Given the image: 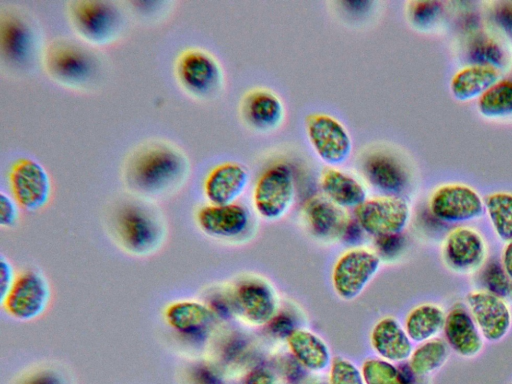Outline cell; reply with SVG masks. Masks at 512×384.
Listing matches in <instances>:
<instances>
[{"instance_id":"obj_43","label":"cell","mask_w":512,"mask_h":384,"mask_svg":"<svg viewBox=\"0 0 512 384\" xmlns=\"http://www.w3.org/2000/svg\"><path fill=\"white\" fill-rule=\"evenodd\" d=\"M24 384H64L54 372L43 371L30 377Z\"/></svg>"},{"instance_id":"obj_20","label":"cell","mask_w":512,"mask_h":384,"mask_svg":"<svg viewBox=\"0 0 512 384\" xmlns=\"http://www.w3.org/2000/svg\"><path fill=\"white\" fill-rule=\"evenodd\" d=\"M250 181L248 168L234 161L220 163L207 174L203 190L209 204L235 203L246 190Z\"/></svg>"},{"instance_id":"obj_42","label":"cell","mask_w":512,"mask_h":384,"mask_svg":"<svg viewBox=\"0 0 512 384\" xmlns=\"http://www.w3.org/2000/svg\"><path fill=\"white\" fill-rule=\"evenodd\" d=\"M245 384H277L274 375L265 370L258 369L253 371L246 379Z\"/></svg>"},{"instance_id":"obj_23","label":"cell","mask_w":512,"mask_h":384,"mask_svg":"<svg viewBox=\"0 0 512 384\" xmlns=\"http://www.w3.org/2000/svg\"><path fill=\"white\" fill-rule=\"evenodd\" d=\"M165 317L170 327L180 335L199 341L209 334L215 314L202 303L178 301L166 309Z\"/></svg>"},{"instance_id":"obj_33","label":"cell","mask_w":512,"mask_h":384,"mask_svg":"<svg viewBox=\"0 0 512 384\" xmlns=\"http://www.w3.org/2000/svg\"><path fill=\"white\" fill-rule=\"evenodd\" d=\"M469 56L473 64L498 68L504 63L502 47L494 39L485 35L474 39L469 49Z\"/></svg>"},{"instance_id":"obj_2","label":"cell","mask_w":512,"mask_h":384,"mask_svg":"<svg viewBox=\"0 0 512 384\" xmlns=\"http://www.w3.org/2000/svg\"><path fill=\"white\" fill-rule=\"evenodd\" d=\"M41 63L52 81L78 92L96 88L103 73V61L94 47L69 38L50 41L43 49Z\"/></svg>"},{"instance_id":"obj_32","label":"cell","mask_w":512,"mask_h":384,"mask_svg":"<svg viewBox=\"0 0 512 384\" xmlns=\"http://www.w3.org/2000/svg\"><path fill=\"white\" fill-rule=\"evenodd\" d=\"M478 110L487 118L512 114V82L499 80L478 98Z\"/></svg>"},{"instance_id":"obj_31","label":"cell","mask_w":512,"mask_h":384,"mask_svg":"<svg viewBox=\"0 0 512 384\" xmlns=\"http://www.w3.org/2000/svg\"><path fill=\"white\" fill-rule=\"evenodd\" d=\"M484 210L496 236L507 243L512 240V193L494 192L484 199Z\"/></svg>"},{"instance_id":"obj_6","label":"cell","mask_w":512,"mask_h":384,"mask_svg":"<svg viewBox=\"0 0 512 384\" xmlns=\"http://www.w3.org/2000/svg\"><path fill=\"white\" fill-rule=\"evenodd\" d=\"M175 78L182 90L198 101L216 98L224 87V73L209 51L190 47L181 51L174 64Z\"/></svg>"},{"instance_id":"obj_8","label":"cell","mask_w":512,"mask_h":384,"mask_svg":"<svg viewBox=\"0 0 512 384\" xmlns=\"http://www.w3.org/2000/svg\"><path fill=\"white\" fill-rule=\"evenodd\" d=\"M308 142L327 166L337 167L351 156L353 142L344 124L326 113H312L304 121Z\"/></svg>"},{"instance_id":"obj_28","label":"cell","mask_w":512,"mask_h":384,"mask_svg":"<svg viewBox=\"0 0 512 384\" xmlns=\"http://www.w3.org/2000/svg\"><path fill=\"white\" fill-rule=\"evenodd\" d=\"M446 312L434 303H422L412 308L405 317L404 328L413 343H422L443 332Z\"/></svg>"},{"instance_id":"obj_39","label":"cell","mask_w":512,"mask_h":384,"mask_svg":"<svg viewBox=\"0 0 512 384\" xmlns=\"http://www.w3.org/2000/svg\"><path fill=\"white\" fill-rule=\"evenodd\" d=\"M270 332L279 338H288L295 328L293 318L286 313H276L272 320L267 324Z\"/></svg>"},{"instance_id":"obj_41","label":"cell","mask_w":512,"mask_h":384,"mask_svg":"<svg viewBox=\"0 0 512 384\" xmlns=\"http://www.w3.org/2000/svg\"><path fill=\"white\" fill-rule=\"evenodd\" d=\"M496 24L508 35L512 36V2H501L493 13Z\"/></svg>"},{"instance_id":"obj_29","label":"cell","mask_w":512,"mask_h":384,"mask_svg":"<svg viewBox=\"0 0 512 384\" xmlns=\"http://www.w3.org/2000/svg\"><path fill=\"white\" fill-rule=\"evenodd\" d=\"M450 348L446 341L436 337L419 343L413 349L408 366L416 377H423L440 369L447 361Z\"/></svg>"},{"instance_id":"obj_14","label":"cell","mask_w":512,"mask_h":384,"mask_svg":"<svg viewBox=\"0 0 512 384\" xmlns=\"http://www.w3.org/2000/svg\"><path fill=\"white\" fill-rule=\"evenodd\" d=\"M465 303L484 340L496 343L506 337L512 326V312L503 297L473 290L467 293Z\"/></svg>"},{"instance_id":"obj_22","label":"cell","mask_w":512,"mask_h":384,"mask_svg":"<svg viewBox=\"0 0 512 384\" xmlns=\"http://www.w3.org/2000/svg\"><path fill=\"white\" fill-rule=\"evenodd\" d=\"M370 344L377 357L393 363L408 360L414 349L404 326L391 316L374 324L370 331Z\"/></svg>"},{"instance_id":"obj_12","label":"cell","mask_w":512,"mask_h":384,"mask_svg":"<svg viewBox=\"0 0 512 384\" xmlns=\"http://www.w3.org/2000/svg\"><path fill=\"white\" fill-rule=\"evenodd\" d=\"M431 214L446 223H463L479 218L484 200L472 187L451 183L438 187L429 200Z\"/></svg>"},{"instance_id":"obj_37","label":"cell","mask_w":512,"mask_h":384,"mask_svg":"<svg viewBox=\"0 0 512 384\" xmlns=\"http://www.w3.org/2000/svg\"><path fill=\"white\" fill-rule=\"evenodd\" d=\"M18 203L4 192L0 195V225L2 227L14 226L19 218Z\"/></svg>"},{"instance_id":"obj_27","label":"cell","mask_w":512,"mask_h":384,"mask_svg":"<svg viewBox=\"0 0 512 384\" xmlns=\"http://www.w3.org/2000/svg\"><path fill=\"white\" fill-rule=\"evenodd\" d=\"M498 68L471 64L459 70L451 79L450 91L455 99L468 101L480 97L499 81Z\"/></svg>"},{"instance_id":"obj_35","label":"cell","mask_w":512,"mask_h":384,"mask_svg":"<svg viewBox=\"0 0 512 384\" xmlns=\"http://www.w3.org/2000/svg\"><path fill=\"white\" fill-rule=\"evenodd\" d=\"M329 368L328 384H365L361 369L349 359L335 357Z\"/></svg>"},{"instance_id":"obj_44","label":"cell","mask_w":512,"mask_h":384,"mask_svg":"<svg viewBox=\"0 0 512 384\" xmlns=\"http://www.w3.org/2000/svg\"><path fill=\"white\" fill-rule=\"evenodd\" d=\"M501 266L512 281V240L505 244L501 253Z\"/></svg>"},{"instance_id":"obj_13","label":"cell","mask_w":512,"mask_h":384,"mask_svg":"<svg viewBox=\"0 0 512 384\" xmlns=\"http://www.w3.org/2000/svg\"><path fill=\"white\" fill-rule=\"evenodd\" d=\"M49 300L50 288L45 277L37 271L28 270L17 276L1 305L14 319L30 321L43 314Z\"/></svg>"},{"instance_id":"obj_11","label":"cell","mask_w":512,"mask_h":384,"mask_svg":"<svg viewBox=\"0 0 512 384\" xmlns=\"http://www.w3.org/2000/svg\"><path fill=\"white\" fill-rule=\"evenodd\" d=\"M9 183L13 198L26 211L44 208L51 197L52 184L46 169L31 158L18 159L11 167Z\"/></svg>"},{"instance_id":"obj_18","label":"cell","mask_w":512,"mask_h":384,"mask_svg":"<svg viewBox=\"0 0 512 384\" xmlns=\"http://www.w3.org/2000/svg\"><path fill=\"white\" fill-rule=\"evenodd\" d=\"M236 311L251 325H267L277 313V299L272 287L261 279H246L234 292Z\"/></svg>"},{"instance_id":"obj_45","label":"cell","mask_w":512,"mask_h":384,"mask_svg":"<svg viewBox=\"0 0 512 384\" xmlns=\"http://www.w3.org/2000/svg\"><path fill=\"white\" fill-rule=\"evenodd\" d=\"M509 384H512V381Z\"/></svg>"},{"instance_id":"obj_38","label":"cell","mask_w":512,"mask_h":384,"mask_svg":"<svg viewBox=\"0 0 512 384\" xmlns=\"http://www.w3.org/2000/svg\"><path fill=\"white\" fill-rule=\"evenodd\" d=\"M375 240V245L379 253L378 256H396L404 245L402 234L376 237Z\"/></svg>"},{"instance_id":"obj_30","label":"cell","mask_w":512,"mask_h":384,"mask_svg":"<svg viewBox=\"0 0 512 384\" xmlns=\"http://www.w3.org/2000/svg\"><path fill=\"white\" fill-rule=\"evenodd\" d=\"M360 369L365 384H416L408 365L398 366L379 357L365 359Z\"/></svg>"},{"instance_id":"obj_21","label":"cell","mask_w":512,"mask_h":384,"mask_svg":"<svg viewBox=\"0 0 512 384\" xmlns=\"http://www.w3.org/2000/svg\"><path fill=\"white\" fill-rule=\"evenodd\" d=\"M444 340L456 354L473 358L483 349L484 339L466 306L455 305L447 313Z\"/></svg>"},{"instance_id":"obj_19","label":"cell","mask_w":512,"mask_h":384,"mask_svg":"<svg viewBox=\"0 0 512 384\" xmlns=\"http://www.w3.org/2000/svg\"><path fill=\"white\" fill-rule=\"evenodd\" d=\"M196 221L205 234L232 239L248 230L251 215L246 206L236 202L227 205L208 204L197 211Z\"/></svg>"},{"instance_id":"obj_26","label":"cell","mask_w":512,"mask_h":384,"mask_svg":"<svg viewBox=\"0 0 512 384\" xmlns=\"http://www.w3.org/2000/svg\"><path fill=\"white\" fill-rule=\"evenodd\" d=\"M286 340L295 360L305 369L322 372L330 367L333 360L330 348L319 335L297 328Z\"/></svg>"},{"instance_id":"obj_7","label":"cell","mask_w":512,"mask_h":384,"mask_svg":"<svg viewBox=\"0 0 512 384\" xmlns=\"http://www.w3.org/2000/svg\"><path fill=\"white\" fill-rule=\"evenodd\" d=\"M295 193L292 166L286 161L273 162L261 172L254 184L253 207L261 218L279 220L293 205Z\"/></svg>"},{"instance_id":"obj_17","label":"cell","mask_w":512,"mask_h":384,"mask_svg":"<svg viewBox=\"0 0 512 384\" xmlns=\"http://www.w3.org/2000/svg\"><path fill=\"white\" fill-rule=\"evenodd\" d=\"M360 168L363 177L383 195L400 196L408 185V172L393 153L376 149L364 156Z\"/></svg>"},{"instance_id":"obj_1","label":"cell","mask_w":512,"mask_h":384,"mask_svg":"<svg viewBox=\"0 0 512 384\" xmlns=\"http://www.w3.org/2000/svg\"><path fill=\"white\" fill-rule=\"evenodd\" d=\"M190 161L176 144L149 139L135 146L122 166L128 189L142 199L151 200L178 191L190 174Z\"/></svg>"},{"instance_id":"obj_25","label":"cell","mask_w":512,"mask_h":384,"mask_svg":"<svg viewBox=\"0 0 512 384\" xmlns=\"http://www.w3.org/2000/svg\"><path fill=\"white\" fill-rule=\"evenodd\" d=\"M302 216L311 233L319 238L342 235L348 222L343 209L324 195H314L308 198L302 207Z\"/></svg>"},{"instance_id":"obj_24","label":"cell","mask_w":512,"mask_h":384,"mask_svg":"<svg viewBox=\"0 0 512 384\" xmlns=\"http://www.w3.org/2000/svg\"><path fill=\"white\" fill-rule=\"evenodd\" d=\"M319 182L324 196L342 209H356L367 199L365 185L337 167L326 166Z\"/></svg>"},{"instance_id":"obj_4","label":"cell","mask_w":512,"mask_h":384,"mask_svg":"<svg viewBox=\"0 0 512 384\" xmlns=\"http://www.w3.org/2000/svg\"><path fill=\"white\" fill-rule=\"evenodd\" d=\"M112 222L120 243L133 254H150L163 241V219L146 199H129L120 204Z\"/></svg>"},{"instance_id":"obj_16","label":"cell","mask_w":512,"mask_h":384,"mask_svg":"<svg viewBox=\"0 0 512 384\" xmlns=\"http://www.w3.org/2000/svg\"><path fill=\"white\" fill-rule=\"evenodd\" d=\"M240 115L247 127L260 133H268L283 124L285 106L279 95L271 89L256 87L243 95Z\"/></svg>"},{"instance_id":"obj_9","label":"cell","mask_w":512,"mask_h":384,"mask_svg":"<svg viewBox=\"0 0 512 384\" xmlns=\"http://www.w3.org/2000/svg\"><path fill=\"white\" fill-rule=\"evenodd\" d=\"M381 266L377 253L354 248L343 253L335 262L331 282L336 295L345 301L359 297L376 276Z\"/></svg>"},{"instance_id":"obj_36","label":"cell","mask_w":512,"mask_h":384,"mask_svg":"<svg viewBox=\"0 0 512 384\" xmlns=\"http://www.w3.org/2000/svg\"><path fill=\"white\" fill-rule=\"evenodd\" d=\"M483 283L486 291L506 297L512 288V281L504 272L501 263H490L483 273Z\"/></svg>"},{"instance_id":"obj_40","label":"cell","mask_w":512,"mask_h":384,"mask_svg":"<svg viewBox=\"0 0 512 384\" xmlns=\"http://www.w3.org/2000/svg\"><path fill=\"white\" fill-rule=\"evenodd\" d=\"M17 276L15 275L12 264L4 255L0 260V301L3 302L11 290Z\"/></svg>"},{"instance_id":"obj_15","label":"cell","mask_w":512,"mask_h":384,"mask_svg":"<svg viewBox=\"0 0 512 384\" xmlns=\"http://www.w3.org/2000/svg\"><path fill=\"white\" fill-rule=\"evenodd\" d=\"M441 255L454 272L471 273L482 266L487 256V245L482 235L470 227L459 226L445 237Z\"/></svg>"},{"instance_id":"obj_34","label":"cell","mask_w":512,"mask_h":384,"mask_svg":"<svg viewBox=\"0 0 512 384\" xmlns=\"http://www.w3.org/2000/svg\"><path fill=\"white\" fill-rule=\"evenodd\" d=\"M442 3L439 1H410L406 6L409 22L419 29H424L441 14Z\"/></svg>"},{"instance_id":"obj_3","label":"cell","mask_w":512,"mask_h":384,"mask_svg":"<svg viewBox=\"0 0 512 384\" xmlns=\"http://www.w3.org/2000/svg\"><path fill=\"white\" fill-rule=\"evenodd\" d=\"M67 15L80 41L94 48L114 44L125 30V14L116 2L70 1L67 6Z\"/></svg>"},{"instance_id":"obj_10","label":"cell","mask_w":512,"mask_h":384,"mask_svg":"<svg viewBox=\"0 0 512 384\" xmlns=\"http://www.w3.org/2000/svg\"><path fill=\"white\" fill-rule=\"evenodd\" d=\"M410 206L401 196L366 199L355 209V220L364 233L376 237L402 234L410 220Z\"/></svg>"},{"instance_id":"obj_5","label":"cell","mask_w":512,"mask_h":384,"mask_svg":"<svg viewBox=\"0 0 512 384\" xmlns=\"http://www.w3.org/2000/svg\"><path fill=\"white\" fill-rule=\"evenodd\" d=\"M38 32L32 21L17 10L2 11L0 16V55L13 72H29L42 59Z\"/></svg>"}]
</instances>
